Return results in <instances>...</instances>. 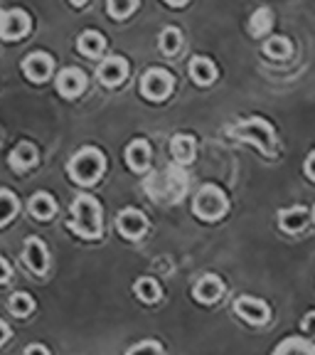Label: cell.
<instances>
[{"label": "cell", "instance_id": "obj_2", "mask_svg": "<svg viewBox=\"0 0 315 355\" xmlns=\"http://www.w3.org/2000/svg\"><path fill=\"white\" fill-rule=\"evenodd\" d=\"M232 136H237L239 141H246V144L256 146L261 153L273 155L276 150V136H273L271 123H266L264 119H249V121L239 123L232 128Z\"/></svg>", "mask_w": 315, "mask_h": 355}, {"label": "cell", "instance_id": "obj_27", "mask_svg": "<svg viewBox=\"0 0 315 355\" xmlns=\"http://www.w3.org/2000/svg\"><path fill=\"white\" fill-rule=\"evenodd\" d=\"M161 50L165 52V55H175L177 50H180V33H177L175 28H165L161 35Z\"/></svg>", "mask_w": 315, "mask_h": 355}, {"label": "cell", "instance_id": "obj_17", "mask_svg": "<svg viewBox=\"0 0 315 355\" xmlns=\"http://www.w3.org/2000/svg\"><path fill=\"white\" fill-rule=\"evenodd\" d=\"M35 161H37V150H35V146L20 144V146H15V148H12V153H10L12 171H17V173L28 171L30 166H35Z\"/></svg>", "mask_w": 315, "mask_h": 355}, {"label": "cell", "instance_id": "obj_31", "mask_svg": "<svg viewBox=\"0 0 315 355\" xmlns=\"http://www.w3.org/2000/svg\"><path fill=\"white\" fill-rule=\"evenodd\" d=\"M303 171H305V175L315 183V150L308 153V158H305V163H303Z\"/></svg>", "mask_w": 315, "mask_h": 355}, {"label": "cell", "instance_id": "obj_34", "mask_svg": "<svg viewBox=\"0 0 315 355\" xmlns=\"http://www.w3.org/2000/svg\"><path fill=\"white\" fill-rule=\"evenodd\" d=\"M10 336V331H8V326L3 321H0V343H6V338Z\"/></svg>", "mask_w": 315, "mask_h": 355}, {"label": "cell", "instance_id": "obj_4", "mask_svg": "<svg viewBox=\"0 0 315 355\" xmlns=\"http://www.w3.org/2000/svg\"><path fill=\"white\" fill-rule=\"evenodd\" d=\"M192 210H195V215L207 222L219 220V217L227 212V198H224V193H222L217 185H205V188L197 193V198H195Z\"/></svg>", "mask_w": 315, "mask_h": 355}, {"label": "cell", "instance_id": "obj_29", "mask_svg": "<svg viewBox=\"0 0 315 355\" xmlns=\"http://www.w3.org/2000/svg\"><path fill=\"white\" fill-rule=\"evenodd\" d=\"M128 355H163V348L158 343H153V340H148V343L133 345V348L128 350Z\"/></svg>", "mask_w": 315, "mask_h": 355}, {"label": "cell", "instance_id": "obj_14", "mask_svg": "<svg viewBox=\"0 0 315 355\" xmlns=\"http://www.w3.org/2000/svg\"><path fill=\"white\" fill-rule=\"evenodd\" d=\"M126 163H128V168L131 171H136V173H141V171H145L148 168V163H150V146L145 144V141H133L131 146L126 148Z\"/></svg>", "mask_w": 315, "mask_h": 355}, {"label": "cell", "instance_id": "obj_25", "mask_svg": "<svg viewBox=\"0 0 315 355\" xmlns=\"http://www.w3.org/2000/svg\"><path fill=\"white\" fill-rule=\"evenodd\" d=\"M17 212V200L8 190H0V225H8V222L15 217Z\"/></svg>", "mask_w": 315, "mask_h": 355}, {"label": "cell", "instance_id": "obj_12", "mask_svg": "<svg viewBox=\"0 0 315 355\" xmlns=\"http://www.w3.org/2000/svg\"><path fill=\"white\" fill-rule=\"evenodd\" d=\"M308 220H310V212L303 205L288 207V210H281V215H278V225H281L283 232H300Z\"/></svg>", "mask_w": 315, "mask_h": 355}, {"label": "cell", "instance_id": "obj_16", "mask_svg": "<svg viewBox=\"0 0 315 355\" xmlns=\"http://www.w3.org/2000/svg\"><path fill=\"white\" fill-rule=\"evenodd\" d=\"M25 259H28L33 272L42 274L47 269V250H44V244L39 239H28V244H25Z\"/></svg>", "mask_w": 315, "mask_h": 355}, {"label": "cell", "instance_id": "obj_28", "mask_svg": "<svg viewBox=\"0 0 315 355\" xmlns=\"http://www.w3.org/2000/svg\"><path fill=\"white\" fill-rule=\"evenodd\" d=\"M33 309H35V304L28 294H15L10 299V311L15 313V316H28Z\"/></svg>", "mask_w": 315, "mask_h": 355}, {"label": "cell", "instance_id": "obj_6", "mask_svg": "<svg viewBox=\"0 0 315 355\" xmlns=\"http://www.w3.org/2000/svg\"><path fill=\"white\" fill-rule=\"evenodd\" d=\"M30 33V17L25 10H8L0 17V37L20 40Z\"/></svg>", "mask_w": 315, "mask_h": 355}, {"label": "cell", "instance_id": "obj_1", "mask_svg": "<svg viewBox=\"0 0 315 355\" xmlns=\"http://www.w3.org/2000/svg\"><path fill=\"white\" fill-rule=\"evenodd\" d=\"M72 230L87 239L99 237L101 234V207L96 205V200L87 198V195H82L79 200H74Z\"/></svg>", "mask_w": 315, "mask_h": 355}, {"label": "cell", "instance_id": "obj_21", "mask_svg": "<svg viewBox=\"0 0 315 355\" xmlns=\"http://www.w3.org/2000/svg\"><path fill=\"white\" fill-rule=\"evenodd\" d=\"M264 52H266V57H271V60L283 62V60H288V57H291V52H294V47H291V42H288L286 37H281V35H276V37L266 40Z\"/></svg>", "mask_w": 315, "mask_h": 355}, {"label": "cell", "instance_id": "obj_24", "mask_svg": "<svg viewBox=\"0 0 315 355\" xmlns=\"http://www.w3.org/2000/svg\"><path fill=\"white\" fill-rule=\"evenodd\" d=\"M273 25V15L269 8H259V10L251 15V22H249V30L251 35H256V37H261V35H266L269 30H271Z\"/></svg>", "mask_w": 315, "mask_h": 355}, {"label": "cell", "instance_id": "obj_10", "mask_svg": "<svg viewBox=\"0 0 315 355\" xmlns=\"http://www.w3.org/2000/svg\"><path fill=\"white\" fill-rule=\"evenodd\" d=\"M116 227H118V232H121L123 237L138 239L141 234L145 232V227H148V222H145L143 212H138V210H123L121 215H118V220H116Z\"/></svg>", "mask_w": 315, "mask_h": 355}, {"label": "cell", "instance_id": "obj_36", "mask_svg": "<svg viewBox=\"0 0 315 355\" xmlns=\"http://www.w3.org/2000/svg\"><path fill=\"white\" fill-rule=\"evenodd\" d=\"M74 6H84V3H87V0H72Z\"/></svg>", "mask_w": 315, "mask_h": 355}, {"label": "cell", "instance_id": "obj_3", "mask_svg": "<svg viewBox=\"0 0 315 355\" xmlns=\"http://www.w3.org/2000/svg\"><path fill=\"white\" fill-rule=\"evenodd\" d=\"M69 173H72L74 180L82 185L96 183V180L101 178V173H104V155H101L96 148L79 150V153L72 158V163H69Z\"/></svg>", "mask_w": 315, "mask_h": 355}, {"label": "cell", "instance_id": "obj_20", "mask_svg": "<svg viewBox=\"0 0 315 355\" xmlns=\"http://www.w3.org/2000/svg\"><path fill=\"white\" fill-rule=\"evenodd\" d=\"M170 150L177 163H190L195 158V141L190 136H175L170 144Z\"/></svg>", "mask_w": 315, "mask_h": 355}, {"label": "cell", "instance_id": "obj_15", "mask_svg": "<svg viewBox=\"0 0 315 355\" xmlns=\"http://www.w3.org/2000/svg\"><path fill=\"white\" fill-rule=\"evenodd\" d=\"M190 77H192V82L199 84V87H207V84L215 82L217 67L212 64L207 57H195V60L190 62Z\"/></svg>", "mask_w": 315, "mask_h": 355}, {"label": "cell", "instance_id": "obj_8", "mask_svg": "<svg viewBox=\"0 0 315 355\" xmlns=\"http://www.w3.org/2000/svg\"><path fill=\"white\" fill-rule=\"evenodd\" d=\"M126 77H128V64L123 57H109L99 67V79L106 87H118V84L126 82Z\"/></svg>", "mask_w": 315, "mask_h": 355}, {"label": "cell", "instance_id": "obj_22", "mask_svg": "<svg viewBox=\"0 0 315 355\" xmlns=\"http://www.w3.org/2000/svg\"><path fill=\"white\" fill-rule=\"evenodd\" d=\"M30 212H33L37 220H50L55 215V200L47 193H37L30 202Z\"/></svg>", "mask_w": 315, "mask_h": 355}, {"label": "cell", "instance_id": "obj_5", "mask_svg": "<svg viewBox=\"0 0 315 355\" xmlns=\"http://www.w3.org/2000/svg\"><path fill=\"white\" fill-rule=\"evenodd\" d=\"M141 92L145 99L163 101L172 92V74L165 69H148L141 79Z\"/></svg>", "mask_w": 315, "mask_h": 355}, {"label": "cell", "instance_id": "obj_7", "mask_svg": "<svg viewBox=\"0 0 315 355\" xmlns=\"http://www.w3.org/2000/svg\"><path fill=\"white\" fill-rule=\"evenodd\" d=\"M234 311H237L244 321H249V323H266L269 321V306H266V301L254 299V296H242V299H237Z\"/></svg>", "mask_w": 315, "mask_h": 355}, {"label": "cell", "instance_id": "obj_30", "mask_svg": "<svg viewBox=\"0 0 315 355\" xmlns=\"http://www.w3.org/2000/svg\"><path fill=\"white\" fill-rule=\"evenodd\" d=\"M303 333H305V336H315V311L305 313V318H303Z\"/></svg>", "mask_w": 315, "mask_h": 355}, {"label": "cell", "instance_id": "obj_23", "mask_svg": "<svg viewBox=\"0 0 315 355\" xmlns=\"http://www.w3.org/2000/svg\"><path fill=\"white\" fill-rule=\"evenodd\" d=\"M133 291H136V296H138L141 301H145V304H153V301L161 299V286H158V282H153V279H138V282L133 284Z\"/></svg>", "mask_w": 315, "mask_h": 355}, {"label": "cell", "instance_id": "obj_18", "mask_svg": "<svg viewBox=\"0 0 315 355\" xmlns=\"http://www.w3.org/2000/svg\"><path fill=\"white\" fill-rule=\"evenodd\" d=\"M273 355H315V345L305 338H286L276 345Z\"/></svg>", "mask_w": 315, "mask_h": 355}, {"label": "cell", "instance_id": "obj_11", "mask_svg": "<svg viewBox=\"0 0 315 355\" xmlns=\"http://www.w3.org/2000/svg\"><path fill=\"white\" fill-rule=\"evenodd\" d=\"M22 69H25L30 82H44V79L52 74V57L44 55V52H33V55L25 60Z\"/></svg>", "mask_w": 315, "mask_h": 355}, {"label": "cell", "instance_id": "obj_13", "mask_svg": "<svg viewBox=\"0 0 315 355\" xmlns=\"http://www.w3.org/2000/svg\"><path fill=\"white\" fill-rule=\"evenodd\" d=\"M192 294H195V299L202 301V304H215V301H219L222 294H224V284L217 277H205L197 282Z\"/></svg>", "mask_w": 315, "mask_h": 355}, {"label": "cell", "instance_id": "obj_19", "mask_svg": "<svg viewBox=\"0 0 315 355\" xmlns=\"http://www.w3.org/2000/svg\"><path fill=\"white\" fill-rule=\"evenodd\" d=\"M77 47H79V52H82V55H87V57H99L101 52H104L106 42H104V37H101L99 33L89 30V33H84L82 37H79Z\"/></svg>", "mask_w": 315, "mask_h": 355}, {"label": "cell", "instance_id": "obj_32", "mask_svg": "<svg viewBox=\"0 0 315 355\" xmlns=\"http://www.w3.org/2000/svg\"><path fill=\"white\" fill-rule=\"evenodd\" d=\"M8 277H10V264L6 259H0V282H8Z\"/></svg>", "mask_w": 315, "mask_h": 355}, {"label": "cell", "instance_id": "obj_33", "mask_svg": "<svg viewBox=\"0 0 315 355\" xmlns=\"http://www.w3.org/2000/svg\"><path fill=\"white\" fill-rule=\"evenodd\" d=\"M25 355H50V353H47V348H44V345H30Z\"/></svg>", "mask_w": 315, "mask_h": 355}, {"label": "cell", "instance_id": "obj_37", "mask_svg": "<svg viewBox=\"0 0 315 355\" xmlns=\"http://www.w3.org/2000/svg\"><path fill=\"white\" fill-rule=\"evenodd\" d=\"M310 217H313V222H315V207H313V212H310Z\"/></svg>", "mask_w": 315, "mask_h": 355}, {"label": "cell", "instance_id": "obj_38", "mask_svg": "<svg viewBox=\"0 0 315 355\" xmlns=\"http://www.w3.org/2000/svg\"><path fill=\"white\" fill-rule=\"evenodd\" d=\"M0 17H3V15H0Z\"/></svg>", "mask_w": 315, "mask_h": 355}, {"label": "cell", "instance_id": "obj_9", "mask_svg": "<svg viewBox=\"0 0 315 355\" xmlns=\"http://www.w3.org/2000/svg\"><path fill=\"white\" fill-rule=\"evenodd\" d=\"M84 87H87V77H84L82 69H74V67L60 72V77H57V89H60V94L66 96V99L79 96L84 92Z\"/></svg>", "mask_w": 315, "mask_h": 355}, {"label": "cell", "instance_id": "obj_35", "mask_svg": "<svg viewBox=\"0 0 315 355\" xmlns=\"http://www.w3.org/2000/svg\"><path fill=\"white\" fill-rule=\"evenodd\" d=\"M165 3H168V6H172V8H183L188 0H165Z\"/></svg>", "mask_w": 315, "mask_h": 355}, {"label": "cell", "instance_id": "obj_26", "mask_svg": "<svg viewBox=\"0 0 315 355\" xmlns=\"http://www.w3.org/2000/svg\"><path fill=\"white\" fill-rule=\"evenodd\" d=\"M136 3H138V0H109V15L116 17V20L128 17L136 10Z\"/></svg>", "mask_w": 315, "mask_h": 355}]
</instances>
